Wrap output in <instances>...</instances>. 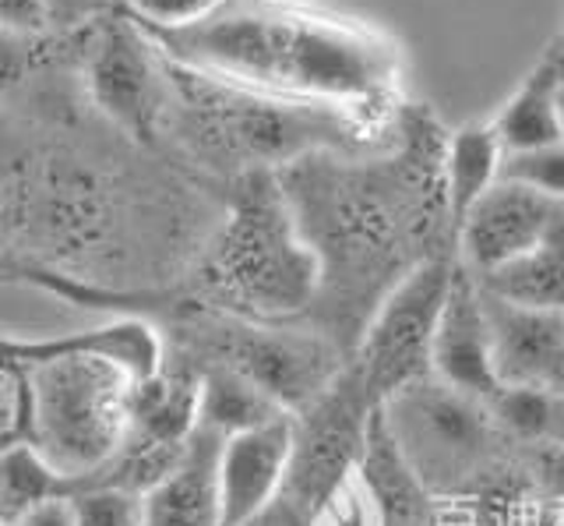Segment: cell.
Segmentation results:
<instances>
[{"label":"cell","mask_w":564,"mask_h":526,"mask_svg":"<svg viewBox=\"0 0 564 526\" xmlns=\"http://www.w3.org/2000/svg\"><path fill=\"white\" fill-rule=\"evenodd\" d=\"M145 32L159 54L191 75L343 114L370 131L399 99V43L378 25L307 4L229 0L198 25Z\"/></svg>","instance_id":"cell-1"},{"label":"cell","mask_w":564,"mask_h":526,"mask_svg":"<svg viewBox=\"0 0 564 526\" xmlns=\"http://www.w3.org/2000/svg\"><path fill=\"white\" fill-rule=\"evenodd\" d=\"M166 361V336L141 314L46 340L0 336V364L25 382L22 442L61 470L70 491L99 477L128 446L134 389Z\"/></svg>","instance_id":"cell-2"},{"label":"cell","mask_w":564,"mask_h":526,"mask_svg":"<svg viewBox=\"0 0 564 526\" xmlns=\"http://www.w3.org/2000/svg\"><path fill=\"white\" fill-rule=\"evenodd\" d=\"M205 308L247 322H304L322 293V258L275 170L237 178L226 219L198 266Z\"/></svg>","instance_id":"cell-3"},{"label":"cell","mask_w":564,"mask_h":526,"mask_svg":"<svg viewBox=\"0 0 564 526\" xmlns=\"http://www.w3.org/2000/svg\"><path fill=\"white\" fill-rule=\"evenodd\" d=\"M170 85L191 149L205 163L237 170L240 178L254 170H286L311 155H339L370 138V128L343 114L234 89L176 64H170Z\"/></svg>","instance_id":"cell-4"},{"label":"cell","mask_w":564,"mask_h":526,"mask_svg":"<svg viewBox=\"0 0 564 526\" xmlns=\"http://www.w3.org/2000/svg\"><path fill=\"white\" fill-rule=\"evenodd\" d=\"M381 410L402 455L437 502L487 487L490 470H498V449L511 438L490 402L455 393L437 378L395 393Z\"/></svg>","instance_id":"cell-5"},{"label":"cell","mask_w":564,"mask_h":526,"mask_svg":"<svg viewBox=\"0 0 564 526\" xmlns=\"http://www.w3.org/2000/svg\"><path fill=\"white\" fill-rule=\"evenodd\" d=\"M458 269V251L441 248L413 266L399 283L381 297V304L364 325V336L352 350L370 396L381 407L395 393L431 378V350Z\"/></svg>","instance_id":"cell-6"},{"label":"cell","mask_w":564,"mask_h":526,"mask_svg":"<svg viewBox=\"0 0 564 526\" xmlns=\"http://www.w3.org/2000/svg\"><path fill=\"white\" fill-rule=\"evenodd\" d=\"M381 402L370 396L357 364H346V372L328 389L317 393L307 407L293 417V460L286 498L296 508H314L332 487L360 470L367 434L375 425Z\"/></svg>","instance_id":"cell-7"},{"label":"cell","mask_w":564,"mask_h":526,"mask_svg":"<svg viewBox=\"0 0 564 526\" xmlns=\"http://www.w3.org/2000/svg\"><path fill=\"white\" fill-rule=\"evenodd\" d=\"M85 82L106 120L138 142H155L173 103L170 64L131 14L102 25L88 54Z\"/></svg>","instance_id":"cell-8"},{"label":"cell","mask_w":564,"mask_h":526,"mask_svg":"<svg viewBox=\"0 0 564 526\" xmlns=\"http://www.w3.org/2000/svg\"><path fill=\"white\" fill-rule=\"evenodd\" d=\"M561 219L564 202L498 181L487 191V198L473 208L463 234H458V261L476 279H484L533 251Z\"/></svg>","instance_id":"cell-9"},{"label":"cell","mask_w":564,"mask_h":526,"mask_svg":"<svg viewBox=\"0 0 564 526\" xmlns=\"http://www.w3.org/2000/svg\"><path fill=\"white\" fill-rule=\"evenodd\" d=\"M293 460V417L282 414L219 442V513L223 526H243L286 495Z\"/></svg>","instance_id":"cell-10"},{"label":"cell","mask_w":564,"mask_h":526,"mask_svg":"<svg viewBox=\"0 0 564 526\" xmlns=\"http://www.w3.org/2000/svg\"><path fill=\"white\" fill-rule=\"evenodd\" d=\"M431 378L480 402H494L505 393L498 372H494V340L480 279L463 261L455 269L448 301L441 308L431 350Z\"/></svg>","instance_id":"cell-11"},{"label":"cell","mask_w":564,"mask_h":526,"mask_svg":"<svg viewBox=\"0 0 564 526\" xmlns=\"http://www.w3.org/2000/svg\"><path fill=\"white\" fill-rule=\"evenodd\" d=\"M484 304L501 389L564 396V314L508 304L487 290Z\"/></svg>","instance_id":"cell-12"},{"label":"cell","mask_w":564,"mask_h":526,"mask_svg":"<svg viewBox=\"0 0 564 526\" xmlns=\"http://www.w3.org/2000/svg\"><path fill=\"white\" fill-rule=\"evenodd\" d=\"M219 442L208 431H194L163 477L141 495V526H223L219 513Z\"/></svg>","instance_id":"cell-13"},{"label":"cell","mask_w":564,"mask_h":526,"mask_svg":"<svg viewBox=\"0 0 564 526\" xmlns=\"http://www.w3.org/2000/svg\"><path fill=\"white\" fill-rule=\"evenodd\" d=\"M501 163L505 146L490 120H469L441 142V198H445L448 244L455 251L473 208L501 181Z\"/></svg>","instance_id":"cell-14"},{"label":"cell","mask_w":564,"mask_h":526,"mask_svg":"<svg viewBox=\"0 0 564 526\" xmlns=\"http://www.w3.org/2000/svg\"><path fill=\"white\" fill-rule=\"evenodd\" d=\"M360 477L378 502L381 526H441L437 495L423 484L420 473L402 455L384 410L375 414L367 434V449L360 460Z\"/></svg>","instance_id":"cell-15"},{"label":"cell","mask_w":564,"mask_h":526,"mask_svg":"<svg viewBox=\"0 0 564 526\" xmlns=\"http://www.w3.org/2000/svg\"><path fill=\"white\" fill-rule=\"evenodd\" d=\"M490 125L505 152L564 142V61L557 54L540 57L490 117Z\"/></svg>","instance_id":"cell-16"},{"label":"cell","mask_w":564,"mask_h":526,"mask_svg":"<svg viewBox=\"0 0 564 526\" xmlns=\"http://www.w3.org/2000/svg\"><path fill=\"white\" fill-rule=\"evenodd\" d=\"M480 287L508 304L564 314V219L529 255L484 276Z\"/></svg>","instance_id":"cell-17"},{"label":"cell","mask_w":564,"mask_h":526,"mask_svg":"<svg viewBox=\"0 0 564 526\" xmlns=\"http://www.w3.org/2000/svg\"><path fill=\"white\" fill-rule=\"evenodd\" d=\"M198 367H202V402H198L202 431L229 438L286 414L261 385L243 378L234 367L223 364H198Z\"/></svg>","instance_id":"cell-18"},{"label":"cell","mask_w":564,"mask_h":526,"mask_svg":"<svg viewBox=\"0 0 564 526\" xmlns=\"http://www.w3.org/2000/svg\"><path fill=\"white\" fill-rule=\"evenodd\" d=\"M70 481L53 470L29 442H14L0 452V523L11 526L32 508L53 498H67Z\"/></svg>","instance_id":"cell-19"},{"label":"cell","mask_w":564,"mask_h":526,"mask_svg":"<svg viewBox=\"0 0 564 526\" xmlns=\"http://www.w3.org/2000/svg\"><path fill=\"white\" fill-rule=\"evenodd\" d=\"M75 526H141V491L117 484H88L70 491Z\"/></svg>","instance_id":"cell-20"},{"label":"cell","mask_w":564,"mask_h":526,"mask_svg":"<svg viewBox=\"0 0 564 526\" xmlns=\"http://www.w3.org/2000/svg\"><path fill=\"white\" fill-rule=\"evenodd\" d=\"M501 181L529 187L543 198L564 202V142L522 149V152H505Z\"/></svg>","instance_id":"cell-21"},{"label":"cell","mask_w":564,"mask_h":526,"mask_svg":"<svg viewBox=\"0 0 564 526\" xmlns=\"http://www.w3.org/2000/svg\"><path fill=\"white\" fill-rule=\"evenodd\" d=\"M307 526H381L378 502L364 484L360 470L339 487H332L314 508H307Z\"/></svg>","instance_id":"cell-22"},{"label":"cell","mask_w":564,"mask_h":526,"mask_svg":"<svg viewBox=\"0 0 564 526\" xmlns=\"http://www.w3.org/2000/svg\"><path fill=\"white\" fill-rule=\"evenodd\" d=\"M128 14L152 32H173L205 22L208 14L226 8L229 0H120Z\"/></svg>","instance_id":"cell-23"},{"label":"cell","mask_w":564,"mask_h":526,"mask_svg":"<svg viewBox=\"0 0 564 526\" xmlns=\"http://www.w3.org/2000/svg\"><path fill=\"white\" fill-rule=\"evenodd\" d=\"M25 431V382L14 367L0 364V452L22 442Z\"/></svg>","instance_id":"cell-24"},{"label":"cell","mask_w":564,"mask_h":526,"mask_svg":"<svg viewBox=\"0 0 564 526\" xmlns=\"http://www.w3.org/2000/svg\"><path fill=\"white\" fill-rule=\"evenodd\" d=\"M50 25H82L88 19H102L117 0H40Z\"/></svg>","instance_id":"cell-25"},{"label":"cell","mask_w":564,"mask_h":526,"mask_svg":"<svg viewBox=\"0 0 564 526\" xmlns=\"http://www.w3.org/2000/svg\"><path fill=\"white\" fill-rule=\"evenodd\" d=\"M40 25H46L40 0H0V29L29 36V32H35Z\"/></svg>","instance_id":"cell-26"},{"label":"cell","mask_w":564,"mask_h":526,"mask_svg":"<svg viewBox=\"0 0 564 526\" xmlns=\"http://www.w3.org/2000/svg\"><path fill=\"white\" fill-rule=\"evenodd\" d=\"M25 64H29L25 36H22V32L0 29V89H8L11 82L22 78L25 75Z\"/></svg>","instance_id":"cell-27"},{"label":"cell","mask_w":564,"mask_h":526,"mask_svg":"<svg viewBox=\"0 0 564 526\" xmlns=\"http://www.w3.org/2000/svg\"><path fill=\"white\" fill-rule=\"evenodd\" d=\"M11 526H75V513H70V498H53L40 508H32Z\"/></svg>","instance_id":"cell-28"},{"label":"cell","mask_w":564,"mask_h":526,"mask_svg":"<svg viewBox=\"0 0 564 526\" xmlns=\"http://www.w3.org/2000/svg\"><path fill=\"white\" fill-rule=\"evenodd\" d=\"M243 526H307V513H304V508H296L286 495H282L275 505L264 508L261 516L247 519Z\"/></svg>","instance_id":"cell-29"},{"label":"cell","mask_w":564,"mask_h":526,"mask_svg":"<svg viewBox=\"0 0 564 526\" xmlns=\"http://www.w3.org/2000/svg\"><path fill=\"white\" fill-rule=\"evenodd\" d=\"M272 4H307V0H272Z\"/></svg>","instance_id":"cell-30"},{"label":"cell","mask_w":564,"mask_h":526,"mask_svg":"<svg viewBox=\"0 0 564 526\" xmlns=\"http://www.w3.org/2000/svg\"><path fill=\"white\" fill-rule=\"evenodd\" d=\"M0 526H4V523H0Z\"/></svg>","instance_id":"cell-31"}]
</instances>
